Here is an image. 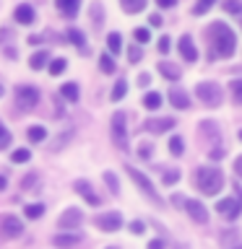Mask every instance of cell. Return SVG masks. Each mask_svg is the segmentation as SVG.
I'll list each match as a JSON object with an SVG mask.
<instances>
[{
  "label": "cell",
  "instance_id": "cell-21",
  "mask_svg": "<svg viewBox=\"0 0 242 249\" xmlns=\"http://www.w3.org/2000/svg\"><path fill=\"white\" fill-rule=\"evenodd\" d=\"M143 107L151 109V112H154V109H159L161 107V93L159 91H148L146 96H143Z\"/></svg>",
  "mask_w": 242,
  "mask_h": 249
},
{
  "label": "cell",
  "instance_id": "cell-51",
  "mask_svg": "<svg viewBox=\"0 0 242 249\" xmlns=\"http://www.w3.org/2000/svg\"><path fill=\"white\" fill-rule=\"evenodd\" d=\"M234 171H237V177H242V156H237V161H234Z\"/></svg>",
  "mask_w": 242,
  "mask_h": 249
},
{
  "label": "cell",
  "instance_id": "cell-44",
  "mask_svg": "<svg viewBox=\"0 0 242 249\" xmlns=\"http://www.w3.org/2000/svg\"><path fill=\"white\" fill-rule=\"evenodd\" d=\"M169 42H172L169 36H161V39H159V52H161V54H167V52H169V47H172Z\"/></svg>",
  "mask_w": 242,
  "mask_h": 249
},
{
  "label": "cell",
  "instance_id": "cell-4",
  "mask_svg": "<svg viewBox=\"0 0 242 249\" xmlns=\"http://www.w3.org/2000/svg\"><path fill=\"white\" fill-rule=\"evenodd\" d=\"M125 169H128V177L133 179V182H136L138 184V190L141 192H143L146 195V197L148 200H151V202H156V205H161V197H159V192H156L154 190V184H151V179H148L146 174H143V171H138L136 166H125Z\"/></svg>",
  "mask_w": 242,
  "mask_h": 249
},
{
  "label": "cell",
  "instance_id": "cell-49",
  "mask_svg": "<svg viewBox=\"0 0 242 249\" xmlns=\"http://www.w3.org/2000/svg\"><path fill=\"white\" fill-rule=\"evenodd\" d=\"M175 3H177V0H156V5H159V8H175Z\"/></svg>",
  "mask_w": 242,
  "mask_h": 249
},
{
  "label": "cell",
  "instance_id": "cell-13",
  "mask_svg": "<svg viewBox=\"0 0 242 249\" xmlns=\"http://www.w3.org/2000/svg\"><path fill=\"white\" fill-rule=\"evenodd\" d=\"M198 135L208 138V140H211V145H219V143H222V132H219V124H216V122H211V120L201 122V127H198Z\"/></svg>",
  "mask_w": 242,
  "mask_h": 249
},
{
  "label": "cell",
  "instance_id": "cell-50",
  "mask_svg": "<svg viewBox=\"0 0 242 249\" xmlns=\"http://www.w3.org/2000/svg\"><path fill=\"white\" fill-rule=\"evenodd\" d=\"M148 249H164V241H161V239H154V241H148Z\"/></svg>",
  "mask_w": 242,
  "mask_h": 249
},
{
  "label": "cell",
  "instance_id": "cell-3",
  "mask_svg": "<svg viewBox=\"0 0 242 249\" xmlns=\"http://www.w3.org/2000/svg\"><path fill=\"white\" fill-rule=\"evenodd\" d=\"M195 96L201 99V104H206V107H222V101H224V93H222V86L214 83V81H201L198 86H195Z\"/></svg>",
  "mask_w": 242,
  "mask_h": 249
},
{
  "label": "cell",
  "instance_id": "cell-33",
  "mask_svg": "<svg viewBox=\"0 0 242 249\" xmlns=\"http://www.w3.org/2000/svg\"><path fill=\"white\" fill-rule=\"evenodd\" d=\"M68 39H70L76 47H83V31H81V29H68Z\"/></svg>",
  "mask_w": 242,
  "mask_h": 249
},
{
  "label": "cell",
  "instance_id": "cell-37",
  "mask_svg": "<svg viewBox=\"0 0 242 249\" xmlns=\"http://www.w3.org/2000/svg\"><path fill=\"white\" fill-rule=\"evenodd\" d=\"M214 3H216V0H201V3H198V5H195V8H193V13H195V16H201V13H206V11H208V8H211V5H214Z\"/></svg>",
  "mask_w": 242,
  "mask_h": 249
},
{
  "label": "cell",
  "instance_id": "cell-46",
  "mask_svg": "<svg viewBox=\"0 0 242 249\" xmlns=\"http://www.w3.org/2000/svg\"><path fill=\"white\" fill-rule=\"evenodd\" d=\"M169 202H172V205H177V208H182V205H187V200L182 197V195H172V197H169Z\"/></svg>",
  "mask_w": 242,
  "mask_h": 249
},
{
  "label": "cell",
  "instance_id": "cell-45",
  "mask_svg": "<svg viewBox=\"0 0 242 249\" xmlns=\"http://www.w3.org/2000/svg\"><path fill=\"white\" fill-rule=\"evenodd\" d=\"M138 156H141V159H151V145H148V143H141Z\"/></svg>",
  "mask_w": 242,
  "mask_h": 249
},
{
  "label": "cell",
  "instance_id": "cell-28",
  "mask_svg": "<svg viewBox=\"0 0 242 249\" xmlns=\"http://www.w3.org/2000/svg\"><path fill=\"white\" fill-rule=\"evenodd\" d=\"M99 68H101V73L112 75L115 73V60L109 57V54H101V57H99Z\"/></svg>",
  "mask_w": 242,
  "mask_h": 249
},
{
  "label": "cell",
  "instance_id": "cell-43",
  "mask_svg": "<svg viewBox=\"0 0 242 249\" xmlns=\"http://www.w3.org/2000/svg\"><path fill=\"white\" fill-rule=\"evenodd\" d=\"M133 36H136V42H148V29H136Z\"/></svg>",
  "mask_w": 242,
  "mask_h": 249
},
{
  "label": "cell",
  "instance_id": "cell-32",
  "mask_svg": "<svg viewBox=\"0 0 242 249\" xmlns=\"http://www.w3.org/2000/svg\"><path fill=\"white\" fill-rule=\"evenodd\" d=\"M29 159H31V153L26 151V148H19V151H13V156H11L13 163H26Z\"/></svg>",
  "mask_w": 242,
  "mask_h": 249
},
{
  "label": "cell",
  "instance_id": "cell-35",
  "mask_svg": "<svg viewBox=\"0 0 242 249\" xmlns=\"http://www.w3.org/2000/svg\"><path fill=\"white\" fill-rule=\"evenodd\" d=\"M11 140H13V135H11V132H8V130L3 127V122H0V151L11 145Z\"/></svg>",
  "mask_w": 242,
  "mask_h": 249
},
{
  "label": "cell",
  "instance_id": "cell-16",
  "mask_svg": "<svg viewBox=\"0 0 242 249\" xmlns=\"http://www.w3.org/2000/svg\"><path fill=\"white\" fill-rule=\"evenodd\" d=\"M180 52H182V57H185L187 62H195V60H198V50H195V44H193L190 36H182V39H180Z\"/></svg>",
  "mask_w": 242,
  "mask_h": 249
},
{
  "label": "cell",
  "instance_id": "cell-47",
  "mask_svg": "<svg viewBox=\"0 0 242 249\" xmlns=\"http://www.w3.org/2000/svg\"><path fill=\"white\" fill-rule=\"evenodd\" d=\"M130 231H133V233H143V231H146V226L141 223V221H133V223H130Z\"/></svg>",
  "mask_w": 242,
  "mask_h": 249
},
{
  "label": "cell",
  "instance_id": "cell-56",
  "mask_svg": "<svg viewBox=\"0 0 242 249\" xmlns=\"http://www.w3.org/2000/svg\"><path fill=\"white\" fill-rule=\"evenodd\" d=\"M107 249H117V247H107Z\"/></svg>",
  "mask_w": 242,
  "mask_h": 249
},
{
  "label": "cell",
  "instance_id": "cell-55",
  "mask_svg": "<svg viewBox=\"0 0 242 249\" xmlns=\"http://www.w3.org/2000/svg\"><path fill=\"white\" fill-rule=\"evenodd\" d=\"M240 140H242V130H240Z\"/></svg>",
  "mask_w": 242,
  "mask_h": 249
},
{
  "label": "cell",
  "instance_id": "cell-40",
  "mask_svg": "<svg viewBox=\"0 0 242 249\" xmlns=\"http://www.w3.org/2000/svg\"><path fill=\"white\" fill-rule=\"evenodd\" d=\"M177 179H180V171H175V169H172V171H164V184H175Z\"/></svg>",
  "mask_w": 242,
  "mask_h": 249
},
{
  "label": "cell",
  "instance_id": "cell-39",
  "mask_svg": "<svg viewBox=\"0 0 242 249\" xmlns=\"http://www.w3.org/2000/svg\"><path fill=\"white\" fill-rule=\"evenodd\" d=\"M128 57H130V62H138L141 57H143V50L136 44V47H130V52H128Z\"/></svg>",
  "mask_w": 242,
  "mask_h": 249
},
{
  "label": "cell",
  "instance_id": "cell-1",
  "mask_svg": "<svg viewBox=\"0 0 242 249\" xmlns=\"http://www.w3.org/2000/svg\"><path fill=\"white\" fill-rule=\"evenodd\" d=\"M208 36H211V42H214V52L219 54V57H232L234 50H237V36H234V31L222 21L211 23Z\"/></svg>",
  "mask_w": 242,
  "mask_h": 249
},
{
  "label": "cell",
  "instance_id": "cell-38",
  "mask_svg": "<svg viewBox=\"0 0 242 249\" xmlns=\"http://www.w3.org/2000/svg\"><path fill=\"white\" fill-rule=\"evenodd\" d=\"M224 11H229V13H242V3H237V0H226V3H224Z\"/></svg>",
  "mask_w": 242,
  "mask_h": 249
},
{
  "label": "cell",
  "instance_id": "cell-25",
  "mask_svg": "<svg viewBox=\"0 0 242 249\" xmlns=\"http://www.w3.org/2000/svg\"><path fill=\"white\" fill-rule=\"evenodd\" d=\"M23 213H26V218H31V221H37V218L44 215V205H42V202H34V205L23 208Z\"/></svg>",
  "mask_w": 242,
  "mask_h": 249
},
{
  "label": "cell",
  "instance_id": "cell-42",
  "mask_svg": "<svg viewBox=\"0 0 242 249\" xmlns=\"http://www.w3.org/2000/svg\"><path fill=\"white\" fill-rule=\"evenodd\" d=\"M39 182V177L37 174H29V177H23V190H34L31 184H37Z\"/></svg>",
  "mask_w": 242,
  "mask_h": 249
},
{
  "label": "cell",
  "instance_id": "cell-7",
  "mask_svg": "<svg viewBox=\"0 0 242 249\" xmlns=\"http://www.w3.org/2000/svg\"><path fill=\"white\" fill-rule=\"evenodd\" d=\"M94 226H97L99 231H104V233H112V231H117L122 226V215L115 213V210H109V213H99L97 218H94Z\"/></svg>",
  "mask_w": 242,
  "mask_h": 249
},
{
  "label": "cell",
  "instance_id": "cell-24",
  "mask_svg": "<svg viewBox=\"0 0 242 249\" xmlns=\"http://www.w3.org/2000/svg\"><path fill=\"white\" fill-rule=\"evenodd\" d=\"M159 73L167 75L169 81H177V78H180V68H175L172 62H159Z\"/></svg>",
  "mask_w": 242,
  "mask_h": 249
},
{
  "label": "cell",
  "instance_id": "cell-6",
  "mask_svg": "<svg viewBox=\"0 0 242 249\" xmlns=\"http://www.w3.org/2000/svg\"><path fill=\"white\" fill-rule=\"evenodd\" d=\"M112 140L120 151H128V127H125V112L112 114Z\"/></svg>",
  "mask_w": 242,
  "mask_h": 249
},
{
  "label": "cell",
  "instance_id": "cell-48",
  "mask_svg": "<svg viewBox=\"0 0 242 249\" xmlns=\"http://www.w3.org/2000/svg\"><path fill=\"white\" fill-rule=\"evenodd\" d=\"M148 23H151V26H161V23H164V18H161L159 13H154V16H148Z\"/></svg>",
  "mask_w": 242,
  "mask_h": 249
},
{
  "label": "cell",
  "instance_id": "cell-10",
  "mask_svg": "<svg viewBox=\"0 0 242 249\" xmlns=\"http://www.w3.org/2000/svg\"><path fill=\"white\" fill-rule=\"evenodd\" d=\"M16 96H19V104H21V109L26 112V109H31L39 101V91L37 89H31V86H19L16 89Z\"/></svg>",
  "mask_w": 242,
  "mask_h": 249
},
{
  "label": "cell",
  "instance_id": "cell-23",
  "mask_svg": "<svg viewBox=\"0 0 242 249\" xmlns=\"http://www.w3.org/2000/svg\"><path fill=\"white\" fill-rule=\"evenodd\" d=\"M47 62H50V54H47V52H37V54H31L29 65H31V70H42Z\"/></svg>",
  "mask_w": 242,
  "mask_h": 249
},
{
  "label": "cell",
  "instance_id": "cell-5",
  "mask_svg": "<svg viewBox=\"0 0 242 249\" xmlns=\"http://www.w3.org/2000/svg\"><path fill=\"white\" fill-rule=\"evenodd\" d=\"M23 233V223L21 218L16 215H0V241H8V239H19Z\"/></svg>",
  "mask_w": 242,
  "mask_h": 249
},
{
  "label": "cell",
  "instance_id": "cell-9",
  "mask_svg": "<svg viewBox=\"0 0 242 249\" xmlns=\"http://www.w3.org/2000/svg\"><path fill=\"white\" fill-rule=\"evenodd\" d=\"M83 223V213L78 208H68L65 213L60 215V221H58V229L62 231H70V229H78V226Z\"/></svg>",
  "mask_w": 242,
  "mask_h": 249
},
{
  "label": "cell",
  "instance_id": "cell-26",
  "mask_svg": "<svg viewBox=\"0 0 242 249\" xmlns=\"http://www.w3.org/2000/svg\"><path fill=\"white\" fill-rule=\"evenodd\" d=\"M26 138L31 140V143H42V140L47 138V130H44V127H39V124H34V127H29Z\"/></svg>",
  "mask_w": 242,
  "mask_h": 249
},
{
  "label": "cell",
  "instance_id": "cell-19",
  "mask_svg": "<svg viewBox=\"0 0 242 249\" xmlns=\"http://www.w3.org/2000/svg\"><path fill=\"white\" fill-rule=\"evenodd\" d=\"M16 21L23 23V26H29V23L34 21V8L26 5V3H21L19 8H16Z\"/></svg>",
  "mask_w": 242,
  "mask_h": 249
},
{
  "label": "cell",
  "instance_id": "cell-11",
  "mask_svg": "<svg viewBox=\"0 0 242 249\" xmlns=\"http://www.w3.org/2000/svg\"><path fill=\"white\" fill-rule=\"evenodd\" d=\"M175 124H177V122L172 120V117H159V120H146L143 127H146L148 132H154V135H161V132H169Z\"/></svg>",
  "mask_w": 242,
  "mask_h": 249
},
{
  "label": "cell",
  "instance_id": "cell-14",
  "mask_svg": "<svg viewBox=\"0 0 242 249\" xmlns=\"http://www.w3.org/2000/svg\"><path fill=\"white\" fill-rule=\"evenodd\" d=\"M73 187H76V192L81 195V197H83L86 202H89V205H99V202H101V200H99V195L91 190V184L86 182V179H78V182H76Z\"/></svg>",
  "mask_w": 242,
  "mask_h": 249
},
{
  "label": "cell",
  "instance_id": "cell-41",
  "mask_svg": "<svg viewBox=\"0 0 242 249\" xmlns=\"http://www.w3.org/2000/svg\"><path fill=\"white\" fill-rule=\"evenodd\" d=\"M232 91H234V99H237V104H242V81H234V83H232Z\"/></svg>",
  "mask_w": 242,
  "mask_h": 249
},
{
  "label": "cell",
  "instance_id": "cell-52",
  "mask_svg": "<svg viewBox=\"0 0 242 249\" xmlns=\"http://www.w3.org/2000/svg\"><path fill=\"white\" fill-rule=\"evenodd\" d=\"M138 81H141L138 86H148V73H143V75H141V78H138Z\"/></svg>",
  "mask_w": 242,
  "mask_h": 249
},
{
  "label": "cell",
  "instance_id": "cell-12",
  "mask_svg": "<svg viewBox=\"0 0 242 249\" xmlns=\"http://www.w3.org/2000/svg\"><path fill=\"white\" fill-rule=\"evenodd\" d=\"M185 210H187V215H190L195 223H208V210H206V205H203V202H198V200H187Z\"/></svg>",
  "mask_w": 242,
  "mask_h": 249
},
{
  "label": "cell",
  "instance_id": "cell-18",
  "mask_svg": "<svg viewBox=\"0 0 242 249\" xmlns=\"http://www.w3.org/2000/svg\"><path fill=\"white\" fill-rule=\"evenodd\" d=\"M78 241H81L78 233H58V236L52 239V244L58 247V249H70V247H76Z\"/></svg>",
  "mask_w": 242,
  "mask_h": 249
},
{
  "label": "cell",
  "instance_id": "cell-54",
  "mask_svg": "<svg viewBox=\"0 0 242 249\" xmlns=\"http://www.w3.org/2000/svg\"><path fill=\"white\" fill-rule=\"evenodd\" d=\"M3 93H5V89H3V86H0V96H3Z\"/></svg>",
  "mask_w": 242,
  "mask_h": 249
},
{
  "label": "cell",
  "instance_id": "cell-22",
  "mask_svg": "<svg viewBox=\"0 0 242 249\" xmlns=\"http://www.w3.org/2000/svg\"><path fill=\"white\" fill-rule=\"evenodd\" d=\"M125 13H141L146 8V0H120Z\"/></svg>",
  "mask_w": 242,
  "mask_h": 249
},
{
  "label": "cell",
  "instance_id": "cell-29",
  "mask_svg": "<svg viewBox=\"0 0 242 249\" xmlns=\"http://www.w3.org/2000/svg\"><path fill=\"white\" fill-rule=\"evenodd\" d=\"M182 151H185V143H182V138L180 135H175L169 140V153L172 156H182Z\"/></svg>",
  "mask_w": 242,
  "mask_h": 249
},
{
  "label": "cell",
  "instance_id": "cell-8",
  "mask_svg": "<svg viewBox=\"0 0 242 249\" xmlns=\"http://www.w3.org/2000/svg\"><path fill=\"white\" fill-rule=\"evenodd\" d=\"M216 210H219V215H222V218H226V221H234V218L242 213V197H240V195L226 197V200H222L216 205Z\"/></svg>",
  "mask_w": 242,
  "mask_h": 249
},
{
  "label": "cell",
  "instance_id": "cell-15",
  "mask_svg": "<svg viewBox=\"0 0 242 249\" xmlns=\"http://www.w3.org/2000/svg\"><path fill=\"white\" fill-rule=\"evenodd\" d=\"M55 5H58V11L65 16V18H73L78 13V8H81V0H55Z\"/></svg>",
  "mask_w": 242,
  "mask_h": 249
},
{
  "label": "cell",
  "instance_id": "cell-36",
  "mask_svg": "<svg viewBox=\"0 0 242 249\" xmlns=\"http://www.w3.org/2000/svg\"><path fill=\"white\" fill-rule=\"evenodd\" d=\"M104 182L109 184V190H112V192L120 190V182H117V177L112 174V171H104Z\"/></svg>",
  "mask_w": 242,
  "mask_h": 249
},
{
  "label": "cell",
  "instance_id": "cell-20",
  "mask_svg": "<svg viewBox=\"0 0 242 249\" xmlns=\"http://www.w3.org/2000/svg\"><path fill=\"white\" fill-rule=\"evenodd\" d=\"M60 96H62V99H68V101H78V96H81V91H78V86H76V83H62Z\"/></svg>",
  "mask_w": 242,
  "mask_h": 249
},
{
  "label": "cell",
  "instance_id": "cell-53",
  "mask_svg": "<svg viewBox=\"0 0 242 249\" xmlns=\"http://www.w3.org/2000/svg\"><path fill=\"white\" fill-rule=\"evenodd\" d=\"M5 187H8V182H5V177H0V192H3Z\"/></svg>",
  "mask_w": 242,
  "mask_h": 249
},
{
  "label": "cell",
  "instance_id": "cell-31",
  "mask_svg": "<svg viewBox=\"0 0 242 249\" xmlns=\"http://www.w3.org/2000/svg\"><path fill=\"white\" fill-rule=\"evenodd\" d=\"M125 93H128V83H125V81H117V83H115V89H112V99H115V101H120Z\"/></svg>",
  "mask_w": 242,
  "mask_h": 249
},
{
  "label": "cell",
  "instance_id": "cell-30",
  "mask_svg": "<svg viewBox=\"0 0 242 249\" xmlns=\"http://www.w3.org/2000/svg\"><path fill=\"white\" fill-rule=\"evenodd\" d=\"M65 68H68V60H62V57L50 62V73L52 75H62V73H65Z\"/></svg>",
  "mask_w": 242,
  "mask_h": 249
},
{
  "label": "cell",
  "instance_id": "cell-2",
  "mask_svg": "<svg viewBox=\"0 0 242 249\" xmlns=\"http://www.w3.org/2000/svg\"><path fill=\"white\" fill-rule=\"evenodd\" d=\"M195 187L203 192V195H219V190L224 187V174L214 166H203L195 171Z\"/></svg>",
  "mask_w": 242,
  "mask_h": 249
},
{
  "label": "cell",
  "instance_id": "cell-34",
  "mask_svg": "<svg viewBox=\"0 0 242 249\" xmlns=\"http://www.w3.org/2000/svg\"><path fill=\"white\" fill-rule=\"evenodd\" d=\"M101 16H104V8L94 3V5H91V18H94V26H97V29L101 26Z\"/></svg>",
  "mask_w": 242,
  "mask_h": 249
},
{
  "label": "cell",
  "instance_id": "cell-17",
  "mask_svg": "<svg viewBox=\"0 0 242 249\" xmlns=\"http://www.w3.org/2000/svg\"><path fill=\"white\" fill-rule=\"evenodd\" d=\"M169 101H172V107H177V109H187V107H190V99H187V93H185L182 89H177V86H172Z\"/></svg>",
  "mask_w": 242,
  "mask_h": 249
},
{
  "label": "cell",
  "instance_id": "cell-27",
  "mask_svg": "<svg viewBox=\"0 0 242 249\" xmlns=\"http://www.w3.org/2000/svg\"><path fill=\"white\" fill-rule=\"evenodd\" d=\"M107 47H109V52H120L122 36L117 34V31H109V34H107Z\"/></svg>",
  "mask_w": 242,
  "mask_h": 249
}]
</instances>
